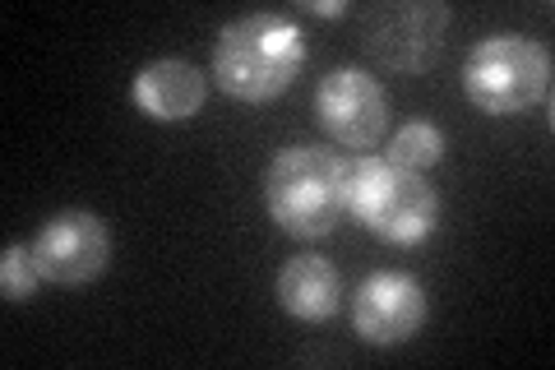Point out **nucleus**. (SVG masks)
<instances>
[{
  "label": "nucleus",
  "instance_id": "nucleus-12",
  "mask_svg": "<svg viewBox=\"0 0 555 370\" xmlns=\"http://www.w3.org/2000/svg\"><path fill=\"white\" fill-rule=\"evenodd\" d=\"M42 273H38V259H33V245L10 241L5 255H0V296L5 302H28L38 292Z\"/></svg>",
  "mask_w": 555,
  "mask_h": 370
},
{
  "label": "nucleus",
  "instance_id": "nucleus-11",
  "mask_svg": "<svg viewBox=\"0 0 555 370\" xmlns=\"http://www.w3.org/2000/svg\"><path fill=\"white\" fill-rule=\"evenodd\" d=\"M440 157H444V135H440V126H430V120H408V126H398L389 139V163H398V167L426 171V167H436Z\"/></svg>",
  "mask_w": 555,
  "mask_h": 370
},
{
  "label": "nucleus",
  "instance_id": "nucleus-1",
  "mask_svg": "<svg viewBox=\"0 0 555 370\" xmlns=\"http://www.w3.org/2000/svg\"><path fill=\"white\" fill-rule=\"evenodd\" d=\"M306 38L283 14H241L214 42V79L236 102H273L301 75Z\"/></svg>",
  "mask_w": 555,
  "mask_h": 370
},
{
  "label": "nucleus",
  "instance_id": "nucleus-10",
  "mask_svg": "<svg viewBox=\"0 0 555 370\" xmlns=\"http://www.w3.org/2000/svg\"><path fill=\"white\" fill-rule=\"evenodd\" d=\"M278 306H283L292 320H306V324H320L338 310L343 302V283H338V269L320 255H292L278 273Z\"/></svg>",
  "mask_w": 555,
  "mask_h": 370
},
{
  "label": "nucleus",
  "instance_id": "nucleus-8",
  "mask_svg": "<svg viewBox=\"0 0 555 370\" xmlns=\"http://www.w3.org/2000/svg\"><path fill=\"white\" fill-rule=\"evenodd\" d=\"M357 339L371 347H398L426 324V288L412 273H371L352 296Z\"/></svg>",
  "mask_w": 555,
  "mask_h": 370
},
{
  "label": "nucleus",
  "instance_id": "nucleus-2",
  "mask_svg": "<svg viewBox=\"0 0 555 370\" xmlns=\"http://www.w3.org/2000/svg\"><path fill=\"white\" fill-rule=\"evenodd\" d=\"M264 208L287 237H328L347 218V163L306 144L283 149L264 171Z\"/></svg>",
  "mask_w": 555,
  "mask_h": 370
},
{
  "label": "nucleus",
  "instance_id": "nucleus-7",
  "mask_svg": "<svg viewBox=\"0 0 555 370\" xmlns=\"http://www.w3.org/2000/svg\"><path fill=\"white\" fill-rule=\"evenodd\" d=\"M315 116L334 144L375 149L389 130V98L366 69L334 65L315 88Z\"/></svg>",
  "mask_w": 555,
  "mask_h": 370
},
{
  "label": "nucleus",
  "instance_id": "nucleus-13",
  "mask_svg": "<svg viewBox=\"0 0 555 370\" xmlns=\"http://www.w3.org/2000/svg\"><path fill=\"white\" fill-rule=\"evenodd\" d=\"M310 10H315V14H343L338 0H320V5H315V0H310Z\"/></svg>",
  "mask_w": 555,
  "mask_h": 370
},
{
  "label": "nucleus",
  "instance_id": "nucleus-4",
  "mask_svg": "<svg viewBox=\"0 0 555 370\" xmlns=\"http://www.w3.org/2000/svg\"><path fill=\"white\" fill-rule=\"evenodd\" d=\"M463 93L486 116H518L551 102V56L524 33L481 38L463 61Z\"/></svg>",
  "mask_w": 555,
  "mask_h": 370
},
{
  "label": "nucleus",
  "instance_id": "nucleus-5",
  "mask_svg": "<svg viewBox=\"0 0 555 370\" xmlns=\"http://www.w3.org/2000/svg\"><path fill=\"white\" fill-rule=\"evenodd\" d=\"M449 5L440 0H389L366 14V51L389 75H422L440 61Z\"/></svg>",
  "mask_w": 555,
  "mask_h": 370
},
{
  "label": "nucleus",
  "instance_id": "nucleus-9",
  "mask_svg": "<svg viewBox=\"0 0 555 370\" xmlns=\"http://www.w3.org/2000/svg\"><path fill=\"white\" fill-rule=\"evenodd\" d=\"M130 93H134V107L149 120H190L204 107L208 84H204L199 65L163 56V61H149L144 69H139Z\"/></svg>",
  "mask_w": 555,
  "mask_h": 370
},
{
  "label": "nucleus",
  "instance_id": "nucleus-3",
  "mask_svg": "<svg viewBox=\"0 0 555 370\" xmlns=\"http://www.w3.org/2000/svg\"><path fill=\"white\" fill-rule=\"evenodd\" d=\"M347 214L389 245H422L436 232L440 200L426 171L398 167L389 157H361L347 167Z\"/></svg>",
  "mask_w": 555,
  "mask_h": 370
},
{
  "label": "nucleus",
  "instance_id": "nucleus-6",
  "mask_svg": "<svg viewBox=\"0 0 555 370\" xmlns=\"http://www.w3.org/2000/svg\"><path fill=\"white\" fill-rule=\"evenodd\" d=\"M33 259H38L42 283L89 288L112 264V232L89 208H65V214L47 218L38 241H33Z\"/></svg>",
  "mask_w": 555,
  "mask_h": 370
}]
</instances>
